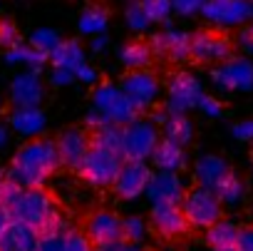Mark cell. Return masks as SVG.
<instances>
[{
    "label": "cell",
    "instance_id": "83f0119b",
    "mask_svg": "<svg viewBox=\"0 0 253 251\" xmlns=\"http://www.w3.org/2000/svg\"><path fill=\"white\" fill-rule=\"evenodd\" d=\"M52 65L57 70H67V72L77 75V70L84 65L82 48L77 43H60V48L52 52Z\"/></svg>",
    "mask_w": 253,
    "mask_h": 251
},
{
    "label": "cell",
    "instance_id": "7c38bea8",
    "mask_svg": "<svg viewBox=\"0 0 253 251\" xmlns=\"http://www.w3.org/2000/svg\"><path fill=\"white\" fill-rule=\"evenodd\" d=\"M122 226H124V219L117 211L97 209V211L87 214V219L82 224V231L87 234V239L94 246H104V244H112V241L122 239Z\"/></svg>",
    "mask_w": 253,
    "mask_h": 251
},
{
    "label": "cell",
    "instance_id": "836d02e7",
    "mask_svg": "<svg viewBox=\"0 0 253 251\" xmlns=\"http://www.w3.org/2000/svg\"><path fill=\"white\" fill-rule=\"evenodd\" d=\"M33 48H38L40 52H55L57 48H60V38L55 35V33H50V30H40V33H35L33 35Z\"/></svg>",
    "mask_w": 253,
    "mask_h": 251
},
{
    "label": "cell",
    "instance_id": "2e32d148",
    "mask_svg": "<svg viewBox=\"0 0 253 251\" xmlns=\"http://www.w3.org/2000/svg\"><path fill=\"white\" fill-rule=\"evenodd\" d=\"M186 194V187H184V179L179 174H171V172H154L152 174V182L147 187V199L149 204H181Z\"/></svg>",
    "mask_w": 253,
    "mask_h": 251
},
{
    "label": "cell",
    "instance_id": "e0dca14e",
    "mask_svg": "<svg viewBox=\"0 0 253 251\" xmlns=\"http://www.w3.org/2000/svg\"><path fill=\"white\" fill-rule=\"evenodd\" d=\"M206 18L216 30H228V28H241L246 25L248 18V8L243 0H211L206 5Z\"/></svg>",
    "mask_w": 253,
    "mask_h": 251
},
{
    "label": "cell",
    "instance_id": "f546056e",
    "mask_svg": "<svg viewBox=\"0 0 253 251\" xmlns=\"http://www.w3.org/2000/svg\"><path fill=\"white\" fill-rule=\"evenodd\" d=\"M152 226L147 219L142 216H124V226H122V239L132 241V244H144L149 236Z\"/></svg>",
    "mask_w": 253,
    "mask_h": 251
},
{
    "label": "cell",
    "instance_id": "8992f818",
    "mask_svg": "<svg viewBox=\"0 0 253 251\" xmlns=\"http://www.w3.org/2000/svg\"><path fill=\"white\" fill-rule=\"evenodd\" d=\"M167 97H164V112L167 114H189L199 107L201 97L206 95L199 77H194L186 70H179L167 82Z\"/></svg>",
    "mask_w": 253,
    "mask_h": 251
},
{
    "label": "cell",
    "instance_id": "cb8c5ba5",
    "mask_svg": "<svg viewBox=\"0 0 253 251\" xmlns=\"http://www.w3.org/2000/svg\"><path fill=\"white\" fill-rule=\"evenodd\" d=\"M186 162H189L186 147L174 145L169 140H162L159 147L154 150V157H152V164L157 172H171V174H179L186 167Z\"/></svg>",
    "mask_w": 253,
    "mask_h": 251
},
{
    "label": "cell",
    "instance_id": "44dd1931",
    "mask_svg": "<svg viewBox=\"0 0 253 251\" xmlns=\"http://www.w3.org/2000/svg\"><path fill=\"white\" fill-rule=\"evenodd\" d=\"M40 234L33 226H25L20 221H10L0 236V251H38L40 249Z\"/></svg>",
    "mask_w": 253,
    "mask_h": 251
},
{
    "label": "cell",
    "instance_id": "4316f807",
    "mask_svg": "<svg viewBox=\"0 0 253 251\" xmlns=\"http://www.w3.org/2000/svg\"><path fill=\"white\" fill-rule=\"evenodd\" d=\"M89 142L97 150H104V152L122 157V127H117V124H102V127L92 130Z\"/></svg>",
    "mask_w": 253,
    "mask_h": 251
},
{
    "label": "cell",
    "instance_id": "ac0fdd59",
    "mask_svg": "<svg viewBox=\"0 0 253 251\" xmlns=\"http://www.w3.org/2000/svg\"><path fill=\"white\" fill-rule=\"evenodd\" d=\"M152 122L159 127L162 140H169V142L181 145V147L191 145V140H194V122L186 114H167L162 109L152 117Z\"/></svg>",
    "mask_w": 253,
    "mask_h": 251
},
{
    "label": "cell",
    "instance_id": "9c48e42d",
    "mask_svg": "<svg viewBox=\"0 0 253 251\" xmlns=\"http://www.w3.org/2000/svg\"><path fill=\"white\" fill-rule=\"evenodd\" d=\"M122 92L126 95V100L132 102V107L137 109V114L149 112L157 107L164 87L159 82V77L152 70H139V72H126L124 80L119 82Z\"/></svg>",
    "mask_w": 253,
    "mask_h": 251
},
{
    "label": "cell",
    "instance_id": "603a6c76",
    "mask_svg": "<svg viewBox=\"0 0 253 251\" xmlns=\"http://www.w3.org/2000/svg\"><path fill=\"white\" fill-rule=\"evenodd\" d=\"M238 234H241V224L223 216L221 221H216L213 226H209L204 231V241L211 251H231V249H236Z\"/></svg>",
    "mask_w": 253,
    "mask_h": 251
},
{
    "label": "cell",
    "instance_id": "74e56055",
    "mask_svg": "<svg viewBox=\"0 0 253 251\" xmlns=\"http://www.w3.org/2000/svg\"><path fill=\"white\" fill-rule=\"evenodd\" d=\"M231 135L233 140L238 142H253V119H241L231 127Z\"/></svg>",
    "mask_w": 253,
    "mask_h": 251
},
{
    "label": "cell",
    "instance_id": "5bb4252c",
    "mask_svg": "<svg viewBox=\"0 0 253 251\" xmlns=\"http://www.w3.org/2000/svg\"><path fill=\"white\" fill-rule=\"evenodd\" d=\"M57 145V154H60V164L70 172H77L82 159L87 157V152L92 150L89 142V132L82 127H67L65 132H60V137L55 140Z\"/></svg>",
    "mask_w": 253,
    "mask_h": 251
},
{
    "label": "cell",
    "instance_id": "bcb514c9",
    "mask_svg": "<svg viewBox=\"0 0 253 251\" xmlns=\"http://www.w3.org/2000/svg\"><path fill=\"white\" fill-rule=\"evenodd\" d=\"M13 221V216H10V211L8 209H3L0 206V236H3V231H5V226Z\"/></svg>",
    "mask_w": 253,
    "mask_h": 251
},
{
    "label": "cell",
    "instance_id": "ba28073f",
    "mask_svg": "<svg viewBox=\"0 0 253 251\" xmlns=\"http://www.w3.org/2000/svg\"><path fill=\"white\" fill-rule=\"evenodd\" d=\"M233 57V40L216 28H204L191 35V60L196 65H223Z\"/></svg>",
    "mask_w": 253,
    "mask_h": 251
},
{
    "label": "cell",
    "instance_id": "c3c4849f",
    "mask_svg": "<svg viewBox=\"0 0 253 251\" xmlns=\"http://www.w3.org/2000/svg\"><path fill=\"white\" fill-rule=\"evenodd\" d=\"M92 48H94V50H102V48H104V40H102V38H97V40L92 43Z\"/></svg>",
    "mask_w": 253,
    "mask_h": 251
},
{
    "label": "cell",
    "instance_id": "7a4b0ae2",
    "mask_svg": "<svg viewBox=\"0 0 253 251\" xmlns=\"http://www.w3.org/2000/svg\"><path fill=\"white\" fill-rule=\"evenodd\" d=\"M60 154H57V145L52 140H30L25 142L8 169V177L20 187V189H38L45 187V182L50 177H55V172L60 169Z\"/></svg>",
    "mask_w": 253,
    "mask_h": 251
},
{
    "label": "cell",
    "instance_id": "60d3db41",
    "mask_svg": "<svg viewBox=\"0 0 253 251\" xmlns=\"http://www.w3.org/2000/svg\"><path fill=\"white\" fill-rule=\"evenodd\" d=\"M0 45H5V48L18 45V28L13 23H0Z\"/></svg>",
    "mask_w": 253,
    "mask_h": 251
},
{
    "label": "cell",
    "instance_id": "681fc988",
    "mask_svg": "<svg viewBox=\"0 0 253 251\" xmlns=\"http://www.w3.org/2000/svg\"><path fill=\"white\" fill-rule=\"evenodd\" d=\"M0 112H3V100H0Z\"/></svg>",
    "mask_w": 253,
    "mask_h": 251
},
{
    "label": "cell",
    "instance_id": "30bf717a",
    "mask_svg": "<svg viewBox=\"0 0 253 251\" xmlns=\"http://www.w3.org/2000/svg\"><path fill=\"white\" fill-rule=\"evenodd\" d=\"M152 167L147 162H124L117 179H114V197L122 201H137L147 194V187L152 182Z\"/></svg>",
    "mask_w": 253,
    "mask_h": 251
},
{
    "label": "cell",
    "instance_id": "d4e9b609",
    "mask_svg": "<svg viewBox=\"0 0 253 251\" xmlns=\"http://www.w3.org/2000/svg\"><path fill=\"white\" fill-rule=\"evenodd\" d=\"M154 50H152V43H144V40H132L126 43L119 52V62L129 70V72H139V70H149L152 62H154Z\"/></svg>",
    "mask_w": 253,
    "mask_h": 251
},
{
    "label": "cell",
    "instance_id": "d6a6232c",
    "mask_svg": "<svg viewBox=\"0 0 253 251\" xmlns=\"http://www.w3.org/2000/svg\"><path fill=\"white\" fill-rule=\"evenodd\" d=\"M62 251H94V244L87 239V234L77 226L62 234Z\"/></svg>",
    "mask_w": 253,
    "mask_h": 251
},
{
    "label": "cell",
    "instance_id": "277c9868",
    "mask_svg": "<svg viewBox=\"0 0 253 251\" xmlns=\"http://www.w3.org/2000/svg\"><path fill=\"white\" fill-rule=\"evenodd\" d=\"M104 122L117 124V127H124L132 119H137V109L132 107V102L126 100V95L122 92L119 85L114 82H102L94 87L92 92V107Z\"/></svg>",
    "mask_w": 253,
    "mask_h": 251
},
{
    "label": "cell",
    "instance_id": "f907efd6",
    "mask_svg": "<svg viewBox=\"0 0 253 251\" xmlns=\"http://www.w3.org/2000/svg\"><path fill=\"white\" fill-rule=\"evenodd\" d=\"M231 251H236V249H231Z\"/></svg>",
    "mask_w": 253,
    "mask_h": 251
},
{
    "label": "cell",
    "instance_id": "4dcf8cb0",
    "mask_svg": "<svg viewBox=\"0 0 253 251\" xmlns=\"http://www.w3.org/2000/svg\"><path fill=\"white\" fill-rule=\"evenodd\" d=\"M107 20H109V15H107L104 8H99V5L97 8H89V10H84V15L80 20V30L84 35H99L107 28Z\"/></svg>",
    "mask_w": 253,
    "mask_h": 251
},
{
    "label": "cell",
    "instance_id": "6da1fadb",
    "mask_svg": "<svg viewBox=\"0 0 253 251\" xmlns=\"http://www.w3.org/2000/svg\"><path fill=\"white\" fill-rule=\"evenodd\" d=\"M8 211H10L13 221L33 226L40 236H45V234H65V231L72 229V221L62 214L60 201L45 187L20 189Z\"/></svg>",
    "mask_w": 253,
    "mask_h": 251
},
{
    "label": "cell",
    "instance_id": "f1b7e54d",
    "mask_svg": "<svg viewBox=\"0 0 253 251\" xmlns=\"http://www.w3.org/2000/svg\"><path fill=\"white\" fill-rule=\"evenodd\" d=\"M5 60H8V62H13V65H25V67L38 70V67H42V65H45L47 55H45V52H40V50H38V48H33V45H15V48H10V50H8Z\"/></svg>",
    "mask_w": 253,
    "mask_h": 251
},
{
    "label": "cell",
    "instance_id": "8d00e7d4",
    "mask_svg": "<svg viewBox=\"0 0 253 251\" xmlns=\"http://www.w3.org/2000/svg\"><path fill=\"white\" fill-rule=\"evenodd\" d=\"M236 48L243 52H253V23H246L236 33Z\"/></svg>",
    "mask_w": 253,
    "mask_h": 251
},
{
    "label": "cell",
    "instance_id": "ee69618b",
    "mask_svg": "<svg viewBox=\"0 0 253 251\" xmlns=\"http://www.w3.org/2000/svg\"><path fill=\"white\" fill-rule=\"evenodd\" d=\"M75 80V75L72 72H67V70H52V75H50V82L55 85V87H67L70 82Z\"/></svg>",
    "mask_w": 253,
    "mask_h": 251
},
{
    "label": "cell",
    "instance_id": "3957f363",
    "mask_svg": "<svg viewBox=\"0 0 253 251\" xmlns=\"http://www.w3.org/2000/svg\"><path fill=\"white\" fill-rule=\"evenodd\" d=\"M162 142V132L152 119L137 117L122 127V159L124 162H149Z\"/></svg>",
    "mask_w": 253,
    "mask_h": 251
},
{
    "label": "cell",
    "instance_id": "1f68e13d",
    "mask_svg": "<svg viewBox=\"0 0 253 251\" xmlns=\"http://www.w3.org/2000/svg\"><path fill=\"white\" fill-rule=\"evenodd\" d=\"M149 23H167L171 15V0H139L137 3Z\"/></svg>",
    "mask_w": 253,
    "mask_h": 251
},
{
    "label": "cell",
    "instance_id": "816d5d0a",
    "mask_svg": "<svg viewBox=\"0 0 253 251\" xmlns=\"http://www.w3.org/2000/svg\"><path fill=\"white\" fill-rule=\"evenodd\" d=\"M0 174H3V172H0Z\"/></svg>",
    "mask_w": 253,
    "mask_h": 251
},
{
    "label": "cell",
    "instance_id": "d6986e66",
    "mask_svg": "<svg viewBox=\"0 0 253 251\" xmlns=\"http://www.w3.org/2000/svg\"><path fill=\"white\" fill-rule=\"evenodd\" d=\"M42 97H45V87L35 72H23L10 85V100L15 107H40Z\"/></svg>",
    "mask_w": 253,
    "mask_h": 251
},
{
    "label": "cell",
    "instance_id": "5b68a950",
    "mask_svg": "<svg viewBox=\"0 0 253 251\" xmlns=\"http://www.w3.org/2000/svg\"><path fill=\"white\" fill-rule=\"evenodd\" d=\"M181 211L189 221V229H194V231H206L209 226H213L216 221L223 219V206H221L216 192L204 189V187H194L184 194Z\"/></svg>",
    "mask_w": 253,
    "mask_h": 251
},
{
    "label": "cell",
    "instance_id": "b9f144b4",
    "mask_svg": "<svg viewBox=\"0 0 253 251\" xmlns=\"http://www.w3.org/2000/svg\"><path fill=\"white\" fill-rule=\"evenodd\" d=\"M236 251H253V224L241 226L238 241H236Z\"/></svg>",
    "mask_w": 253,
    "mask_h": 251
},
{
    "label": "cell",
    "instance_id": "9a60e30c",
    "mask_svg": "<svg viewBox=\"0 0 253 251\" xmlns=\"http://www.w3.org/2000/svg\"><path fill=\"white\" fill-rule=\"evenodd\" d=\"M152 50L169 62H186L191 60V35L174 28L162 30L152 38Z\"/></svg>",
    "mask_w": 253,
    "mask_h": 251
},
{
    "label": "cell",
    "instance_id": "d590c367",
    "mask_svg": "<svg viewBox=\"0 0 253 251\" xmlns=\"http://www.w3.org/2000/svg\"><path fill=\"white\" fill-rule=\"evenodd\" d=\"M204 117H209V119H221L223 117V104H221V100H216L213 95H204L201 97V102H199V107H196Z\"/></svg>",
    "mask_w": 253,
    "mask_h": 251
},
{
    "label": "cell",
    "instance_id": "7bdbcfd3",
    "mask_svg": "<svg viewBox=\"0 0 253 251\" xmlns=\"http://www.w3.org/2000/svg\"><path fill=\"white\" fill-rule=\"evenodd\" d=\"M38 251H62V234H45Z\"/></svg>",
    "mask_w": 253,
    "mask_h": 251
},
{
    "label": "cell",
    "instance_id": "f35d334b",
    "mask_svg": "<svg viewBox=\"0 0 253 251\" xmlns=\"http://www.w3.org/2000/svg\"><path fill=\"white\" fill-rule=\"evenodd\" d=\"M126 23H129V28L137 30V33H142V30L149 25V20H147V15L142 13L139 5H132L129 10H126Z\"/></svg>",
    "mask_w": 253,
    "mask_h": 251
},
{
    "label": "cell",
    "instance_id": "52a82bcc",
    "mask_svg": "<svg viewBox=\"0 0 253 251\" xmlns=\"http://www.w3.org/2000/svg\"><path fill=\"white\" fill-rule=\"evenodd\" d=\"M122 164H124V159L119 154H112V152H104V150L92 147L87 152V157L82 159L77 174L92 189H112L114 187V179H117V174L122 169Z\"/></svg>",
    "mask_w": 253,
    "mask_h": 251
},
{
    "label": "cell",
    "instance_id": "ffe728a7",
    "mask_svg": "<svg viewBox=\"0 0 253 251\" xmlns=\"http://www.w3.org/2000/svg\"><path fill=\"white\" fill-rule=\"evenodd\" d=\"M10 127L15 135L20 137H28V140H38L42 132H45V124H47V117L40 107H15L10 112Z\"/></svg>",
    "mask_w": 253,
    "mask_h": 251
},
{
    "label": "cell",
    "instance_id": "7402d4cb",
    "mask_svg": "<svg viewBox=\"0 0 253 251\" xmlns=\"http://www.w3.org/2000/svg\"><path fill=\"white\" fill-rule=\"evenodd\" d=\"M228 172H231V167L218 154H204V157H199L194 162V182H196V187H204V189H211V192L221 184V179Z\"/></svg>",
    "mask_w": 253,
    "mask_h": 251
},
{
    "label": "cell",
    "instance_id": "7dc6e473",
    "mask_svg": "<svg viewBox=\"0 0 253 251\" xmlns=\"http://www.w3.org/2000/svg\"><path fill=\"white\" fill-rule=\"evenodd\" d=\"M8 140H10V132H8V127H5V124H0V150H3V147L8 145Z\"/></svg>",
    "mask_w": 253,
    "mask_h": 251
},
{
    "label": "cell",
    "instance_id": "e575fe53",
    "mask_svg": "<svg viewBox=\"0 0 253 251\" xmlns=\"http://www.w3.org/2000/svg\"><path fill=\"white\" fill-rule=\"evenodd\" d=\"M18 192H20V187H18L5 172L0 174V206L10 209V204H13V199L18 197Z\"/></svg>",
    "mask_w": 253,
    "mask_h": 251
},
{
    "label": "cell",
    "instance_id": "8fae6325",
    "mask_svg": "<svg viewBox=\"0 0 253 251\" xmlns=\"http://www.w3.org/2000/svg\"><path fill=\"white\" fill-rule=\"evenodd\" d=\"M149 226L157 236L167 241H179L191 231L181 211V204H154L149 209Z\"/></svg>",
    "mask_w": 253,
    "mask_h": 251
},
{
    "label": "cell",
    "instance_id": "484cf974",
    "mask_svg": "<svg viewBox=\"0 0 253 251\" xmlns=\"http://www.w3.org/2000/svg\"><path fill=\"white\" fill-rule=\"evenodd\" d=\"M213 192H216V197H218L223 209H236L243 201V197H246V184H243V179L236 172H228Z\"/></svg>",
    "mask_w": 253,
    "mask_h": 251
},
{
    "label": "cell",
    "instance_id": "ab89813d",
    "mask_svg": "<svg viewBox=\"0 0 253 251\" xmlns=\"http://www.w3.org/2000/svg\"><path fill=\"white\" fill-rule=\"evenodd\" d=\"M94 251H147L142 244H132L126 239H119V241H112V244H104V246H94Z\"/></svg>",
    "mask_w": 253,
    "mask_h": 251
},
{
    "label": "cell",
    "instance_id": "f6af8a7d",
    "mask_svg": "<svg viewBox=\"0 0 253 251\" xmlns=\"http://www.w3.org/2000/svg\"><path fill=\"white\" fill-rule=\"evenodd\" d=\"M75 77H77L80 82H84V85H94L99 75H97V70H94V67H89V65H82V67L77 70V75H75Z\"/></svg>",
    "mask_w": 253,
    "mask_h": 251
},
{
    "label": "cell",
    "instance_id": "4fadbf2b",
    "mask_svg": "<svg viewBox=\"0 0 253 251\" xmlns=\"http://www.w3.org/2000/svg\"><path fill=\"white\" fill-rule=\"evenodd\" d=\"M211 80L223 92H251L253 90V65L241 57H231L211 72Z\"/></svg>",
    "mask_w": 253,
    "mask_h": 251
}]
</instances>
